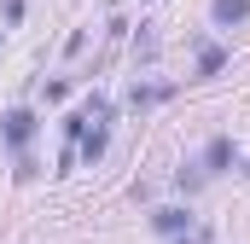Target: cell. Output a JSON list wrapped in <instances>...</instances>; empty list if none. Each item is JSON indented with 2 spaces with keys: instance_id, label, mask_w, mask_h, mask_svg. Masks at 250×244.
I'll list each match as a JSON object with an SVG mask.
<instances>
[{
  "instance_id": "obj_1",
  "label": "cell",
  "mask_w": 250,
  "mask_h": 244,
  "mask_svg": "<svg viewBox=\"0 0 250 244\" xmlns=\"http://www.w3.org/2000/svg\"><path fill=\"white\" fill-rule=\"evenodd\" d=\"M0 134H6L12 145H29V134H35V111H23V105L6 111V117H0Z\"/></svg>"
},
{
  "instance_id": "obj_2",
  "label": "cell",
  "mask_w": 250,
  "mask_h": 244,
  "mask_svg": "<svg viewBox=\"0 0 250 244\" xmlns=\"http://www.w3.org/2000/svg\"><path fill=\"white\" fill-rule=\"evenodd\" d=\"M233 157H239V151H233V140H227V134H215V140L204 145V169H209V175H221V169H233Z\"/></svg>"
},
{
  "instance_id": "obj_3",
  "label": "cell",
  "mask_w": 250,
  "mask_h": 244,
  "mask_svg": "<svg viewBox=\"0 0 250 244\" xmlns=\"http://www.w3.org/2000/svg\"><path fill=\"white\" fill-rule=\"evenodd\" d=\"M169 93H175L169 81H157V87H146V81H134V87H128V105H134V111H151V105H163Z\"/></svg>"
},
{
  "instance_id": "obj_4",
  "label": "cell",
  "mask_w": 250,
  "mask_h": 244,
  "mask_svg": "<svg viewBox=\"0 0 250 244\" xmlns=\"http://www.w3.org/2000/svg\"><path fill=\"white\" fill-rule=\"evenodd\" d=\"M209 18H215L221 29H233V23L250 18V0H209Z\"/></svg>"
},
{
  "instance_id": "obj_5",
  "label": "cell",
  "mask_w": 250,
  "mask_h": 244,
  "mask_svg": "<svg viewBox=\"0 0 250 244\" xmlns=\"http://www.w3.org/2000/svg\"><path fill=\"white\" fill-rule=\"evenodd\" d=\"M105 145H111V134H105V128H93V134H82V140H76V157H82V163H99V157H105Z\"/></svg>"
},
{
  "instance_id": "obj_6",
  "label": "cell",
  "mask_w": 250,
  "mask_h": 244,
  "mask_svg": "<svg viewBox=\"0 0 250 244\" xmlns=\"http://www.w3.org/2000/svg\"><path fill=\"white\" fill-rule=\"evenodd\" d=\"M227 64V47H215V41H198V76H215Z\"/></svg>"
},
{
  "instance_id": "obj_7",
  "label": "cell",
  "mask_w": 250,
  "mask_h": 244,
  "mask_svg": "<svg viewBox=\"0 0 250 244\" xmlns=\"http://www.w3.org/2000/svg\"><path fill=\"white\" fill-rule=\"evenodd\" d=\"M151 227H157V233H187L192 215H187V209H157V215H151Z\"/></svg>"
},
{
  "instance_id": "obj_8",
  "label": "cell",
  "mask_w": 250,
  "mask_h": 244,
  "mask_svg": "<svg viewBox=\"0 0 250 244\" xmlns=\"http://www.w3.org/2000/svg\"><path fill=\"white\" fill-rule=\"evenodd\" d=\"M151 29H157V23H140V41H134V59H140V64L157 59V35H151Z\"/></svg>"
},
{
  "instance_id": "obj_9",
  "label": "cell",
  "mask_w": 250,
  "mask_h": 244,
  "mask_svg": "<svg viewBox=\"0 0 250 244\" xmlns=\"http://www.w3.org/2000/svg\"><path fill=\"white\" fill-rule=\"evenodd\" d=\"M175 186H181V192H198V186H204V175H198V169H181V175H175Z\"/></svg>"
},
{
  "instance_id": "obj_10",
  "label": "cell",
  "mask_w": 250,
  "mask_h": 244,
  "mask_svg": "<svg viewBox=\"0 0 250 244\" xmlns=\"http://www.w3.org/2000/svg\"><path fill=\"white\" fill-rule=\"evenodd\" d=\"M0 18H6V23H18V18H23V0H0Z\"/></svg>"
},
{
  "instance_id": "obj_11",
  "label": "cell",
  "mask_w": 250,
  "mask_h": 244,
  "mask_svg": "<svg viewBox=\"0 0 250 244\" xmlns=\"http://www.w3.org/2000/svg\"><path fill=\"white\" fill-rule=\"evenodd\" d=\"M181 244H204V239H181Z\"/></svg>"
}]
</instances>
